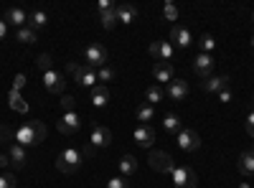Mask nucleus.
<instances>
[{
  "mask_svg": "<svg viewBox=\"0 0 254 188\" xmlns=\"http://www.w3.org/2000/svg\"><path fill=\"white\" fill-rule=\"evenodd\" d=\"M5 36H8V23H5L3 18H0V41H3Z\"/></svg>",
  "mask_w": 254,
  "mask_h": 188,
  "instance_id": "37998d69",
  "label": "nucleus"
},
{
  "mask_svg": "<svg viewBox=\"0 0 254 188\" xmlns=\"http://www.w3.org/2000/svg\"><path fill=\"white\" fill-rule=\"evenodd\" d=\"M163 127H165V132H168V135H178V132L183 130L181 117H178V115H165V120H163Z\"/></svg>",
  "mask_w": 254,
  "mask_h": 188,
  "instance_id": "b1692460",
  "label": "nucleus"
},
{
  "mask_svg": "<svg viewBox=\"0 0 254 188\" xmlns=\"http://www.w3.org/2000/svg\"><path fill=\"white\" fill-rule=\"evenodd\" d=\"M137 171V160H135V155H125L122 160H120V173L122 176H132Z\"/></svg>",
  "mask_w": 254,
  "mask_h": 188,
  "instance_id": "cd10ccee",
  "label": "nucleus"
},
{
  "mask_svg": "<svg viewBox=\"0 0 254 188\" xmlns=\"http://www.w3.org/2000/svg\"><path fill=\"white\" fill-rule=\"evenodd\" d=\"M8 158H10L13 168H26V163H28L26 148H23V145H18V142H10V145H8Z\"/></svg>",
  "mask_w": 254,
  "mask_h": 188,
  "instance_id": "2eb2a0df",
  "label": "nucleus"
},
{
  "mask_svg": "<svg viewBox=\"0 0 254 188\" xmlns=\"http://www.w3.org/2000/svg\"><path fill=\"white\" fill-rule=\"evenodd\" d=\"M153 76H155V81H160V84H171L173 81V66L168 64V61H155V66H153Z\"/></svg>",
  "mask_w": 254,
  "mask_h": 188,
  "instance_id": "a211bd4d",
  "label": "nucleus"
},
{
  "mask_svg": "<svg viewBox=\"0 0 254 188\" xmlns=\"http://www.w3.org/2000/svg\"><path fill=\"white\" fill-rule=\"evenodd\" d=\"M252 150H254V145H252Z\"/></svg>",
  "mask_w": 254,
  "mask_h": 188,
  "instance_id": "09e8293b",
  "label": "nucleus"
},
{
  "mask_svg": "<svg viewBox=\"0 0 254 188\" xmlns=\"http://www.w3.org/2000/svg\"><path fill=\"white\" fill-rule=\"evenodd\" d=\"M107 188H130V183H127L122 176H117V178H110L107 181Z\"/></svg>",
  "mask_w": 254,
  "mask_h": 188,
  "instance_id": "e433bc0d",
  "label": "nucleus"
},
{
  "mask_svg": "<svg viewBox=\"0 0 254 188\" xmlns=\"http://www.w3.org/2000/svg\"><path fill=\"white\" fill-rule=\"evenodd\" d=\"M81 163H84V153L76 150V148H66V150H61L59 158H56V171L61 173H76L81 168Z\"/></svg>",
  "mask_w": 254,
  "mask_h": 188,
  "instance_id": "f03ea898",
  "label": "nucleus"
},
{
  "mask_svg": "<svg viewBox=\"0 0 254 188\" xmlns=\"http://www.w3.org/2000/svg\"><path fill=\"white\" fill-rule=\"evenodd\" d=\"M97 79L99 81H112L115 79V71L110 66H102V69H97Z\"/></svg>",
  "mask_w": 254,
  "mask_h": 188,
  "instance_id": "f704fd0d",
  "label": "nucleus"
},
{
  "mask_svg": "<svg viewBox=\"0 0 254 188\" xmlns=\"http://www.w3.org/2000/svg\"><path fill=\"white\" fill-rule=\"evenodd\" d=\"M84 59H87L89 69H102V66H107V49L102 44H89L84 49Z\"/></svg>",
  "mask_w": 254,
  "mask_h": 188,
  "instance_id": "423d86ee",
  "label": "nucleus"
},
{
  "mask_svg": "<svg viewBox=\"0 0 254 188\" xmlns=\"http://www.w3.org/2000/svg\"><path fill=\"white\" fill-rule=\"evenodd\" d=\"M239 188H249V183H242V186H239Z\"/></svg>",
  "mask_w": 254,
  "mask_h": 188,
  "instance_id": "a18cd8bd",
  "label": "nucleus"
},
{
  "mask_svg": "<svg viewBox=\"0 0 254 188\" xmlns=\"http://www.w3.org/2000/svg\"><path fill=\"white\" fill-rule=\"evenodd\" d=\"M171 41H173V46H178V49H188L190 44H193L190 31L183 28V26H173V28H171Z\"/></svg>",
  "mask_w": 254,
  "mask_h": 188,
  "instance_id": "f3484780",
  "label": "nucleus"
},
{
  "mask_svg": "<svg viewBox=\"0 0 254 188\" xmlns=\"http://www.w3.org/2000/svg\"><path fill=\"white\" fill-rule=\"evenodd\" d=\"M15 38L20 41V44H36V41H38V33H36L33 28H28V26H23V28H18V33H15Z\"/></svg>",
  "mask_w": 254,
  "mask_h": 188,
  "instance_id": "c85d7f7f",
  "label": "nucleus"
},
{
  "mask_svg": "<svg viewBox=\"0 0 254 188\" xmlns=\"http://www.w3.org/2000/svg\"><path fill=\"white\" fill-rule=\"evenodd\" d=\"M46 23H49V15L44 13V10H33L31 15H28V28H46Z\"/></svg>",
  "mask_w": 254,
  "mask_h": 188,
  "instance_id": "a878e982",
  "label": "nucleus"
},
{
  "mask_svg": "<svg viewBox=\"0 0 254 188\" xmlns=\"http://www.w3.org/2000/svg\"><path fill=\"white\" fill-rule=\"evenodd\" d=\"M150 56L155 61H168L176 56V46L171 44V41H153L150 44Z\"/></svg>",
  "mask_w": 254,
  "mask_h": 188,
  "instance_id": "9d476101",
  "label": "nucleus"
},
{
  "mask_svg": "<svg viewBox=\"0 0 254 188\" xmlns=\"http://www.w3.org/2000/svg\"><path fill=\"white\" fill-rule=\"evenodd\" d=\"M163 15H165V20H178V8L173 3H165L163 5Z\"/></svg>",
  "mask_w": 254,
  "mask_h": 188,
  "instance_id": "72a5a7b5",
  "label": "nucleus"
},
{
  "mask_svg": "<svg viewBox=\"0 0 254 188\" xmlns=\"http://www.w3.org/2000/svg\"><path fill=\"white\" fill-rule=\"evenodd\" d=\"M5 23L23 28V26H28V15H26V10H23V8H10V10L5 13Z\"/></svg>",
  "mask_w": 254,
  "mask_h": 188,
  "instance_id": "6ab92c4d",
  "label": "nucleus"
},
{
  "mask_svg": "<svg viewBox=\"0 0 254 188\" xmlns=\"http://www.w3.org/2000/svg\"><path fill=\"white\" fill-rule=\"evenodd\" d=\"M110 142H112V132L104 127V125L94 122L92 125V135H89V145L97 150V148H110Z\"/></svg>",
  "mask_w": 254,
  "mask_h": 188,
  "instance_id": "0eeeda50",
  "label": "nucleus"
},
{
  "mask_svg": "<svg viewBox=\"0 0 254 188\" xmlns=\"http://www.w3.org/2000/svg\"><path fill=\"white\" fill-rule=\"evenodd\" d=\"M147 163H150V168L158 171V173H173V168H176L173 155L165 153V150H153L150 158H147Z\"/></svg>",
  "mask_w": 254,
  "mask_h": 188,
  "instance_id": "39448f33",
  "label": "nucleus"
},
{
  "mask_svg": "<svg viewBox=\"0 0 254 188\" xmlns=\"http://www.w3.org/2000/svg\"><path fill=\"white\" fill-rule=\"evenodd\" d=\"M237 168H239L242 176H254V150H244V153L239 155Z\"/></svg>",
  "mask_w": 254,
  "mask_h": 188,
  "instance_id": "aec40b11",
  "label": "nucleus"
},
{
  "mask_svg": "<svg viewBox=\"0 0 254 188\" xmlns=\"http://www.w3.org/2000/svg\"><path fill=\"white\" fill-rule=\"evenodd\" d=\"M165 94H168V99H171V102H183V99L188 97V81H183V79H173L171 84H168Z\"/></svg>",
  "mask_w": 254,
  "mask_h": 188,
  "instance_id": "4468645a",
  "label": "nucleus"
},
{
  "mask_svg": "<svg viewBox=\"0 0 254 188\" xmlns=\"http://www.w3.org/2000/svg\"><path fill=\"white\" fill-rule=\"evenodd\" d=\"M89 102L94 104V107H107V102H110V89H107V87H94Z\"/></svg>",
  "mask_w": 254,
  "mask_h": 188,
  "instance_id": "4be33fe9",
  "label": "nucleus"
},
{
  "mask_svg": "<svg viewBox=\"0 0 254 188\" xmlns=\"http://www.w3.org/2000/svg\"><path fill=\"white\" fill-rule=\"evenodd\" d=\"M115 13H117V20H120V23H125V26L135 23V18H137V8H135L132 3H120V5H115Z\"/></svg>",
  "mask_w": 254,
  "mask_h": 188,
  "instance_id": "dca6fc26",
  "label": "nucleus"
},
{
  "mask_svg": "<svg viewBox=\"0 0 254 188\" xmlns=\"http://www.w3.org/2000/svg\"><path fill=\"white\" fill-rule=\"evenodd\" d=\"M26 74H15V79H13V92H20V89H23L26 87Z\"/></svg>",
  "mask_w": 254,
  "mask_h": 188,
  "instance_id": "4c0bfd02",
  "label": "nucleus"
},
{
  "mask_svg": "<svg viewBox=\"0 0 254 188\" xmlns=\"http://www.w3.org/2000/svg\"><path fill=\"white\" fill-rule=\"evenodd\" d=\"M59 104H61V110H64V112H74V107H76V99H74L71 94H64Z\"/></svg>",
  "mask_w": 254,
  "mask_h": 188,
  "instance_id": "473e14b6",
  "label": "nucleus"
},
{
  "mask_svg": "<svg viewBox=\"0 0 254 188\" xmlns=\"http://www.w3.org/2000/svg\"><path fill=\"white\" fill-rule=\"evenodd\" d=\"M219 102L229 104V102H231V92H229V89H221V92H219Z\"/></svg>",
  "mask_w": 254,
  "mask_h": 188,
  "instance_id": "a19ab883",
  "label": "nucleus"
},
{
  "mask_svg": "<svg viewBox=\"0 0 254 188\" xmlns=\"http://www.w3.org/2000/svg\"><path fill=\"white\" fill-rule=\"evenodd\" d=\"M115 5H112V0H99V13L102 10H112Z\"/></svg>",
  "mask_w": 254,
  "mask_h": 188,
  "instance_id": "79ce46f5",
  "label": "nucleus"
},
{
  "mask_svg": "<svg viewBox=\"0 0 254 188\" xmlns=\"http://www.w3.org/2000/svg\"><path fill=\"white\" fill-rule=\"evenodd\" d=\"M198 46H201V54H211V51H214V46H216V41H214V36L203 33L201 41H198Z\"/></svg>",
  "mask_w": 254,
  "mask_h": 188,
  "instance_id": "2f4dec72",
  "label": "nucleus"
},
{
  "mask_svg": "<svg viewBox=\"0 0 254 188\" xmlns=\"http://www.w3.org/2000/svg\"><path fill=\"white\" fill-rule=\"evenodd\" d=\"M99 23H102V28H107V31H112L120 20H117V13H115V8L112 10H102L99 13Z\"/></svg>",
  "mask_w": 254,
  "mask_h": 188,
  "instance_id": "bb28decb",
  "label": "nucleus"
},
{
  "mask_svg": "<svg viewBox=\"0 0 254 188\" xmlns=\"http://www.w3.org/2000/svg\"><path fill=\"white\" fill-rule=\"evenodd\" d=\"M171 178H173V186H176V188H196V186H198L196 171L188 168V165H176L173 173H171Z\"/></svg>",
  "mask_w": 254,
  "mask_h": 188,
  "instance_id": "20e7f679",
  "label": "nucleus"
},
{
  "mask_svg": "<svg viewBox=\"0 0 254 188\" xmlns=\"http://www.w3.org/2000/svg\"><path fill=\"white\" fill-rule=\"evenodd\" d=\"M59 132L61 135H74L79 127H81V117L76 115V112H64V117L59 120Z\"/></svg>",
  "mask_w": 254,
  "mask_h": 188,
  "instance_id": "f8f14e48",
  "label": "nucleus"
},
{
  "mask_svg": "<svg viewBox=\"0 0 254 188\" xmlns=\"http://www.w3.org/2000/svg\"><path fill=\"white\" fill-rule=\"evenodd\" d=\"M252 46H254V38H252Z\"/></svg>",
  "mask_w": 254,
  "mask_h": 188,
  "instance_id": "de8ad7c7",
  "label": "nucleus"
},
{
  "mask_svg": "<svg viewBox=\"0 0 254 188\" xmlns=\"http://www.w3.org/2000/svg\"><path fill=\"white\" fill-rule=\"evenodd\" d=\"M252 104H254V94H252Z\"/></svg>",
  "mask_w": 254,
  "mask_h": 188,
  "instance_id": "49530a36",
  "label": "nucleus"
},
{
  "mask_svg": "<svg viewBox=\"0 0 254 188\" xmlns=\"http://www.w3.org/2000/svg\"><path fill=\"white\" fill-rule=\"evenodd\" d=\"M145 99H147V104L153 107V104H158V102L165 99V89H163L160 84H150V87L145 89Z\"/></svg>",
  "mask_w": 254,
  "mask_h": 188,
  "instance_id": "5701e85b",
  "label": "nucleus"
},
{
  "mask_svg": "<svg viewBox=\"0 0 254 188\" xmlns=\"http://www.w3.org/2000/svg\"><path fill=\"white\" fill-rule=\"evenodd\" d=\"M153 117H155V110L150 107V104H142V107H137V122H140V125H150Z\"/></svg>",
  "mask_w": 254,
  "mask_h": 188,
  "instance_id": "c756f323",
  "label": "nucleus"
},
{
  "mask_svg": "<svg viewBox=\"0 0 254 188\" xmlns=\"http://www.w3.org/2000/svg\"><path fill=\"white\" fill-rule=\"evenodd\" d=\"M10 137H13V130L8 125H0V142H8L10 145Z\"/></svg>",
  "mask_w": 254,
  "mask_h": 188,
  "instance_id": "58836bf2",
  "label": "nucleus"
},
{
  "mask_svg": "<svg viewBox=\"0 0 254 188\" xmlns=\"http://www.w3.org/2000/svg\"><path fill=\"white\" fill-rule=\"evenodd\" d=\"M66 69L71 71V76H74V81L79 87H87V89H94L97 87V71L94 69H89L87 64L84 66H79V64H66Z\"/></svg>",
  "mask_w": 254,
  "mask_h": 188,
  "instance_id": "7ed1b4c3",
  "label": "nucleus"
},
{
  "mask_svg": "<svg viewBox=\"0 0 254 188\" xmlns=\"http://www.w3.org/2000/svg\"><path fill=\"white\" fill-rule=\"evenodd\" d=\"M193 71H196V76H201V79L214 76V59H211V54H198V56L193 59Z\"/></svg>",
  "mask_w": 254,
  "mask_h": 188,
  "instance_id": "9b49d317",
  "label": "nucleus"
},
{
  "mask_svg": "<svg viewBox=\"0 0 254 188\" xmlns=\"http://www.w3.org/2000/svg\"><path fill=\"white\" fill-rule=\"evenodd\" d=\"M5 165H10V158L8 155H0V168H5Z\"/></svg>",
  "mask_w": 254,
  "mask_h": 188,
  "instance_id": "c03bdc74",
  "label": "nucleus"
},
{
  "mask_svg": "<svg viewBox=\"0 0 254 188\" xmlns=\"http://www.w3.org/2000/svg\"><path fill=\"white\" fill-rule=\"evenodd\" d=\"M0 188H15V176L13 173H3L0 176Z\"/></svg>",
  "mask_w": 254,
  "mask_h": 188,
  "instance_id": "c9c22d12",
  "label": "nucleus"
},
{
  "mask_svg": "<svg viewBox=\"0 0 254 188\" xmlns=\"http://www.w3.org/2000/svg\"><path fill=\"white\" fill-rule=\"evenodd\" d=\"M44 140H46V125L41 120H31L15 130V142L23 145V148H33V145H41Z\"/></svg>",
  "mask_w": 254,
  "mask_h": 188,
  "instance_id": "f257e3e1",
  "label": "nucleus"
},
{
  "mask_svg": "<svg viewBox=\"0 0 254 188\" xmlns=\"http://www.w3.org/2000/svg\"><path fill=\"white\" fill-rule=\"evenodd\" d=\"M247 132L254 137V110H249V117H247Z\"/></svg>",
  "mask_w": 254,
  "mask_h": 188,
  "instance_id": "ea45409f",
  "label": "nucleus"
},
{
  "mask_svg": "<svg viewBox=\"0 0 254 188\" xmlns=\"http://www.w3.org/2000/svg\"><path fill=\"white\" fill-rule=\"evenodd\" d=\"M132 137H135V142L140 145V148H150V145L155 142V130L150 127V125H137Z\"/></svg>",
  "mask_w": 254,
  "mask_h": 188,
  "instance_id": "ddd939ff",
  "label": "nucleus"
},
{
  "mask_svg": "<svg viewBox=\"0 0 254 188\" xmlns=\"http://www.w3.org/2000/svg\"><path fill=\"white\" fill-rule=\"evenodd\" d=\"M176 142H178V148L186 150V153H196V150L201 148V137H198V132H193V130H181V132L176 135Z\"/></svg>",
  "mask_w": 254,
  "mask_h": 188,
  "instance_id": "6e6552de",
  "label": "nucleus"
},
{
  "mask_svg": "<svg viewBox=\"0 0 254 188\" xmlns=\"http://www.w3.org/2000/svg\"><path fill=\"white\" fill-rule=\"evenodd\" d=\"M8 99H10V107H13L15 112H20V115H26V112H28V102L23 99V94H20V92H13V89H10Z\"/></svg>",
  "mask_w": 254,
  "mask_h": 188,
  "instance_id": "393cba45",
  "label": "nucleus"
},
{
  "mask_svg": "<svg viewBox=\"0 0 254 188\" xmlns=\"http://www.w3.org/2000/svg\"><path fill=\"white\" fill-rule=\"evenodd\" d=\"M229 87V76H208L206 81H203V92H221V89H226Z\"/></svg>",
  "mask_w": 254,
  "mask_h": 188,
  "instance_id": "412c9836",
  "label": "nucleus"
},
{
  "mask_svg": "<svg viewBox=\"0 0 254 188\" xmlns=\"http://www.w3.org/2000/svg\"><path fill=\"white\" fill-rule=\"evenodd\" d=\"M44 87H46V92H51V94H61L64 89H66V76H64L61 71H46L44 74Z\"/></svg>",
  "mask_w": 254,
  "mask_h": 188,
  "instance_id": "1a4fd4ad",
  "label": "nucleus"
},
{
  "mask_svg": "<svg viewBox=\"0 0 254 188\" xmlns=\"http://www.w3.org/2000/svg\"><path fill=\"white\" fill-rule=\"evenodd\" d=\"M36 66L41 69V71H51V66H54V59H51V54H41L38 59H36Z\"/></svg>",
  "mask_w": 254,
  "mask_h": 188,
  "instance_id": "7c9ffc66",
  "label": "nucleus"
}]
</instances>
